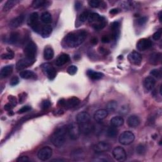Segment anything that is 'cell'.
Here are the masks:
<instances>
[{
	"label": "cell",
	"instance_id": "1",
	"mask_svg": "<svg viewBox=\"0 0 162 162\" xmlns=\"http://www.w3.org/2000/svg\"><path fill=\"white\" fill-rule=\"evenodd\" d=\"M87 37V33L84 30L75 33H71L65 37L64 43L69 48H75L84 41Z\"/></svg>",
	"mask_w": 162,
	"mask_h": 162
},
{
	"label": "cell",
	"instance_id": "2",
	"mask_svg": "<svg viewBox=\"0 0 162 162\" xmlns=\"http://www.w3.org/2000/svg\"><path fill=\"white\" fill-rule=\"evenodd\" d=\"M67 128L60 127L58 129L51 137V141L56 147L62 146L66 140Z\"/></svg>",
	"mask_w": 162,
	"mask_h": 162
},
{
	"label": "cell",
	"instance_id": "3",
	"mask_svg": "<svg viewBox=\"0 0 162 162\" xmlns=\"http://www.w3.org/2000/svg\"><path fill=\"white\" fill-rule=\"evenodd\" d=\"M89 22L96 30H101L106 25V20L104 17H101L98 14L93 13L89 14L88 18Z\"/></svg>",
	"mask_w": 162,
	"mask_h": 162
},
{
	"label": "cell",
	"instance_id": "4",
	"mask_svg": "<svg viewBox=\"0 0 162 162\" xmlns=\"http://www.w3.org/2000/svg\"><path fill=\"white\" fill-rule=\"evenodd\" d=\"M135 139L134 134L131 131H124L118 138V141L122 145H129L133 143Z\"/></svg>",
	"mask_w": 162,
	"mask_h": 162
},
{
	"label": "cell",
	"instance_id": "5",
	"mask_svg": "<svg viewBox=\"0 0 162 162\" xmlns=\"http://www.w3.org/2000/svg\"><path fill=\"white\" fill-rule=\"evenodd\" d=\"M67 133L70 139L72 140L77 139L80 135V130L78 123L70 124L67 127Z\"/></svg>",
	"mask_w": 162,
	"mask_h": 162
},
{
	"label": "cell",
	"instance_id": "6",
	"mask_svg": "<svg viewBox=\"0 0 162 162\" xmlns=\"http://www.w3.org/2000/svg\"><path fill=\"white\" fill-rule=\"evenodd\" d=\"M37 53V46L36 44L33 42L30 41L27 44L24 48V54L26 57L35 59V56Z\"/></svg>",
	"mask_w": 162,
	"mask_h": 162
},
{
	"label": "cell",
	"instance_id": "7",
	"mask_svg": "<svg viewBox=\"0 0 162 162\" xmlns=\"http://www.w3.org/2000/svg\"><path fill=\"white\" fill-rule=\"evenodd\" d=\"M53 154V150L49 146H45L40 149L37 153L38 158L41 161L48 160L52 157Z\"/></svg>",
	"mask_w": 162,
	"mask_h": 162
},
{
	"label": "cell",
	"instance_id": "8",
	"mask_svg": "<svg viewBox=\"0 0 162 162\" xmlns=\"http://www.w3.org/2000/svg\"><path fill=\"white\" fill-rule=\"evenodd\" d=\"M112 155L114 158L118 161H124L127 158L126 152L125 149L120 146H117L113 149Z\"/></svg>",
	"mask_w": 162,
	"mask_h": 162
},
{
	"label": "cell",
	"instance_id": "9",
	"mask_svg": "<svg viewBox=\"0 0 162 162\" xmlns=\"http://www.w3.org/2000/svg\"><path fill=\"white\" fill-rule=\"evenodd\" d=\"M41 68L49 80H53L55 78L56 72L55 68L52 65L48 63L44 64L41 65Z\"/></svg>",
	"mask_w": 162,
	"mask_h": 162
},
{
	"label": "cell",
	"instance_id": "10",
	"mask_svg": "<svg viewBox=\"0 0 162 162\" xmlns=\"http://www.w3.org/2000/svg\"><path fill=\"white\" fill-rule=\"evenodd\" d=\"M35 62V59H32L29 58H22L21 60H18V62L17 63L16 68L18 70H23L27 67H29V66L32 65Z\"/></svg>",
	"mask_w": 162,
	"mask_h": 162
},
{
	"label": "cell",
	"instance_id": "11",
	"mask_svg": "<svg viewBox=\"0 0 162 162\" xmlns=\"http://www.w3.org/2000/svg\"><path fill=\"white\" fill-rule=\"evenodd\" d=\"M111 149V145L105 141H100L93 146V150L98 153L107 152Z\"/></svg>",
	"mask_w": 162,
	"mask_h": 162
},
{
	"label": "cell",
	"instance_id": "12",
	"mask_svg": "<svg viewBox=\"0 0 162 162\" xmlns=\"http://www.w3.org/2000/svg\"><path fill=\"white\" fill-rule=\"evenodd\" d=\"M142 60H143V58H142L141 55L136 51L132 52L128 55V60L132 64L139 65L142 62Z\"/></svg>",
	"mask_w": 162,
	"mask_h": 162
},
{
	"label": "cell",
	"instance_id": "13",
	"mask_svg": "<svg viewBox=\"0 0 162 162\" xmlns=\"http://www.w3.org/2000/svg\"><path fill=\"white\" fill-rule=\"evenodd\" d=\"M151 46H152V43L149 39L143 38L140 39L137 42L136 47L139 51L144 52V51H146L149 48H150Z\"/></svg>",
	"mask_w": 162,
	"mask_h": 162
},
{
	"label": "cell",
	"instance_id": "14",
	"mask_svg": "<svg viewBox=\"0 0 162 162\" xmlns=\"http://www.w3.org/2000/svg\"><path fill=\"white\" fill-rule=\"evenodd\" d=\"M156 84V80L153 77H147L145 78L143 82V86L145 89L147 91H150L153 89Z\"/></svg>",
	"mask_w": 162,
	"mask_h": 162
},
{
	"label": "cell",
	"instance_id": "15",
	"mask_svg": "<svg viewBox=\"0 0 162 162\" xmlns=\"http://www.w3.org/2000/svg\"><path fill=\"white\" fill-rule=\"evenodd\" d=\"M79 125L80 133H82L83 134L85 135L89 134L94 130V126L91 124L89 122L81 124Z\"/></svg>",
	"mask_w": 162,
	"mask_h": 162
},
{
	"label": "cell",
	"instance_id": "16",
	"mask_svg": "<svg viewBox=\"0 0 162 162\" xmlns=\"http://www.w3.org/2000/svg\"><path fill=\"white\" fill-rule=\"evenodd\" d=\"M90 118L91 117L88 113L85 112V111H83V112H80L77 114L76 117L77 123H78L79 124H81L89 122H90Z\"/></svg>",
	"mask_w": 162,
	"mask_h": 162
},
{
	"label": "cell",
	"instance_id": "17",
	"mask_svg": "<svg viewBox=\"0 0 162 162\" xmlns=\"http://www.w3.org/2000/svg\"><path fill=\"white\" fill-rule=\"evenodd\" d=\"M25 19L24 15H19L14 18H13L11 21L10 22L9 25L12 28H17L22 25Z\"/></svg>",
	"mask_w": 162,
	"mask_h": 162
},
{
	"label": "cell",
	"instance_id": "18",
	"mask_svg": "<svg viewBox=\"0 0 162 162\" xmlns=\"http://www.w3.org/2000/svg\"><path fill=\"white\" fill-rule=\"evenodd\" d=\"M140 118L137 115H131L127 119V124L130 127L136 128L140 124Z\"/></svg>",
	"mask_w": 162,
	"mask_h": 162
},
{
	"label": "cell",
	"instance_id": "19",
	"mask_svg": "<svg viewBox=\"0 0 162 162\" xmlns=\"http://www.w3.org/2000/svg\"><path fill=\"white\" fill-rule=\"evenodd\" d=\"M108 115V111L106 110L101 109L96 111L94 115V118L95 120L98 122H100L106 118Z\"/></svg>",
	"mask_w": 162,
	"mask_h": 162
},
{
	"label": "cell",
	"instance_id": "20",
	"mask_svg": "<svg viewBox=\"0 0 162 162\" xmlns=\"http://www.w3.org/2000/svg\"><path fill=\"white\" fill-rule=\"evenodd\" d=\"M110 28L112 30V39L117 40L120 35V24L118 22H114L111 24Z\"/></svg>",
	"mask_w": 162,
	"mask_h": 162
},
{
	"label": "cell",
	"instance_id": "21",
	"mask_svg": "<svg viewBox=\"0 0 162 162\" xmlns=\"http://www.w3.org/2000/svg\"><path fill=\"white\" fill-rule=\"evenodd\" d=\"M70 60V57L67 54H62L60 55L55 61V64L58 67L63 66L68 62Z\"/></svg>",
	"mask_w": 162,
	"mask_h": 162
},
{
	"label": "cell",
	"instance_id": "22",
	"mask_svg": "<svg viewBox=\"0 0 162 162\" xmlns=\"http://www.w3.org/2000/svg\"><path fill=\"white\" fill-rule=\"evenodd\" d=\"M14 67L13 65H7L4 67H3L1 70V72H0V75L2 79L6 78L8 77L10 75H11L12 72H13Z\"/></svg>",
	"mask_w": 162,
	"mask_h": 162
},
{
	"label": "cell",
	"instance_id": "23",
	"mask_svg": "<svg viewBox=\"0 0 162 162\" xmlns=\"http://www.w3.org/2000/svg\"><path fill=\"white\" fill-rule=\"evenodd\" d=\"M124 123V119L122 117H114L110 120V124L111 126L118 127L122 125Z\"/></svg>",
	"mask_w": 162,
	"mask_h": 162
},
{
	"label": "cell",
	"instance_id": "24",
	"mask_svg": "<svg viewBox=\"0 0 162 162\" xmlns=\"http://www.w3.org/2000/svg\"><path fill=\"white\" fill-rule=\"evenodd\" d=\"M161 60V54L160 53H154L151 54L149 56V63L151 65L158 64Z\"/></svg>",
	"mask_w": 162,
	"mask_h": 162
},
{
	"label": "cell",
	"instance_id": "25",
	"mask_svg": "<svg viewBox=\"0 0 162 162\" xmlns=\"http://www.w3.org/2000/svg\"><path fill=\"white\" fill-rule=\"evenodd\" d=\"M80 103V99L76 97H72L65 101V106L68 108H73Z\"/></svg>",
	"mask_w": 162,
	"mask_h": 162
},
{
	"label": "cell",
	"instance_id": "26",
	"mask_svg": "<svg viewBox=\"0 0 162 162\" xmlns=\"http://www.w3.org/2000/svg\"><path fill=\"white\" fill-rule=\"evenodd\" d=\"M52 30H53V29H52V27L51 25H44L41 28V30H40V35L42 36L43 37H48L52 33Z\"/></svg>",
	"mask_w": 162,
	"mask_h": 162
},
{
	"label": "cell",
	"instance_id": "27",
	"mask_svg": "<svg viewBox=\"0 0 162 162\" xmlns=\"http://www.w3.org/2000/svg\"><path fill=\"white\" fill-rule=\"evenodd\" d=\"M39 15L37 12H34L30 15L28 19V24L32 27L38 24Z\"/></svg>",
	"mask_w": 162,
	"mask_h": 162
},
{
	"label": "cell",
	"instance_id": "28",
	"mask_svg": "<svg viewBox=\"0 0 162 162\" xmlns=\"http://www.w3.org/2000/svg\"><path fill=\"white\" fill-rule=\"evenodd\" d=\"M87 74L91 79L93 80H99L101 78H103L104 76V74L101 72H95L94 70H89L87 72Z\"/></svg>",
	"mask_w": 162,
	"mask_h": 162
},
{
	"label": "cell",
	"instance_id": "29",
	"mask_svg": "<svg viewBox=\"0 0 162 162\" xmlns=\"http://www.w3.org/2000/svg\"><path fill=\"white\" fill-rule=\"evenodd\" d=\"M20 77H22V79H30L36 78V75L34 72H33V71L24 70L20 73Z\"/></svg>",
	"mask_w": 162,
	"mask_h": 162
},
{
	"label": "cell",
	"instance_id": "30",
	"mask_svg": "<svg viewBox=\"0 0 162 162\" xmlns=\"http://www.w3.org/2000/svg\"><path fill=\"white\" fill-rule=\"evenodd\" d=\"M18 2L19 1H18V0H8V1H7L5 3L3 8V12H6L10 11V10H11L15 5H16Z\"/></svg>",
	"mask_w": 162,
	"mask_h": 162
},
{
	"label": "cell",
	"instance_id": "31",
	"mask_svg": "<svg viewBox=\"0 0 162 162\" xmlns=\"http://www.w3.org/2000/svg\"><path fill=\"white\" fill-rule=\"evenodd\" d=\"M54 57V51L52 48L46 47L44 51V58L46 60H52Z\"/></svg>",
	"mask_w": 162,
	"mask_h": 162
},
{
	"label": "cell",
	"instance_id": "32",
	"mask_svg": "<svg viewBox=\"0 0 162 162\" xmlns=\"http://www.w3.org/2000/svg\"><path fill=\"white\" fill-rule=\"evenodd\" d=\"M40 20L42 22L45 24H49L52 22V17L49 12H44L40 16Z\"/></svg>",
	"mask_w": 162,
	"mask_h": 162
},
{
	"label": "cell",
	"instance_id": "33",
	"mask_svg": "<svg viewBox=\"0 0 162 162\" xmlns=\"http://www.w3.org/2000/svg\"><path fill=\"white\" fill-rule=\"evenodd\" d=\"M106 110L108 111H111V112H113L115 111L118 106V103L117 101H110L109 102L106 104Z\"/></svg>",
	"mask_w": 162,
	"mask_h": 162
},
{
	"label": "cell",
	"instance_id": "34",
	"mask_svg": "<svg viewBox=\"0 0 162 162\" xmlns=\"http://www.w3.org/2000/svg\"><path fill=\"white\" fill-rule=\"evenodd\" d=\"M118 134V130L115 127H110L106 130V135L109 137H115Z\"/></svg>",
	"mask_w": 162,
	"mask_h": 162
},
{
	"label": "cell",
	"instance_id": "35",
	"mask_svg": "<svg viewBox=\"0 0 162 162\" xmlns=\"http://www.w3.org/2000/svg\"><path fill=\"white\" fill-rule=\"evenodd\" d=\"M19 39V34L18 33L14 32L11 33L9 37V43L10 44L16 43Z\"/></svg>",
	"mask_w": 162,
	"mask_h": 162
},
{
	"label": "cell",
	"instance_id": "36",
	"mask_svg": "<svg viewBox=\"0 0 162 162\" xmlns=\"http://www.w3.org/2000/svg\"><path fill=\"white\" fill-rule=\"evenodd\" d=\"M47 2L43 1V0H34L32 3V6L34 8H39L40 7H42L46 5Z\"/></svg>",
	"mask_w": 162,
	"mask_h": 162
},
{
	"label": "cell",
	"instance_id": "37",
	"mask_svg": "<svg viewBox=\"0 0 162 162\" xmlns=\"http://www.w3.org/2000/svg\"><path fill=\"white\" fill-rule=\"evenodd\" d=\"M146 151V148L144 145H142V144L139 145L136 148V152L138 155H143L145 154Z\"/></svg>",
	"mask_w": 162,
	"mask_h": 162
},
{
	"label": "cell",
	"instance_id": "38",
	"mask_svg": "<svg viewBox=\"0 0 162 162\" xmlns=\"http://www.w3.org/2000/svg\"><path fill=\"white\" fill-rule=\"evenodd\" d=\"M14 57V53L11 49H8V52L6 53L3 54L2 55V58L4 60H12Z\"/></svg>",
	"mask_w": 162,
	"mask_h": 162
},
{
	"label": "cell",
	"instance_id": "39",
	"mask_svg": "<svg viewBox=\"0 0 162 162\" xmlns=\"http://www.w3.org/2000/svg\"><path fill=\"white\" fill-rule=\"evenodd\" d=\"M89 16V14L88 12L85 11L83 12L82 14H81L79 17V20L80 22H85L86 20L88 19Z\"/></svg>",
	"mask_w": 162,
	"mask_h": 162
},
{
	"label": "cell",
	"instance_id": "40",
	"mask_svg": "<svg viewBox=\"0 0 162 162\" xmlns=\"http://www.w3.org/2000/svg\"><path fill=\"white\" fill-rule=\"evenodd\" d=\"M77 67L75 65H71L70 66L68 69H67V72L68 73V74L71 75H75L77 72Z\"/></svg>",
	"mask_w": 162,
	"mask_h": 162
},
{
	"label": "cell",
	"instance_id": "41",
	"mask_svg": "<svg viewBox=\"0 0 162 162\" xmlns=\"http://www.w3.org/2000/svg\"><path fill=\"white\" fill-rule=\"evenodd\" d=\"M89 5L92 7V8H98L100 6L101 2L98 1V0H91V1H89Z\"/></svg>",
	"mask_w": 162,
	"mask_h": 162
},
{
	"label": "cell",
	"instance_id": "42",
	"mask_svg": "<svg viewBox=\"0 0 162 162\" xmlns=\"http://www.w3.org/2000/svg\"><path fill=\"white\" fill-rule=\"evenodd\" d=\"M150 74L156 78H160L161 77V72L158 69L152 70L150 72Z\"/></svg>",
	"mask_w": 162,
	"mask_h": 162
},
{
	"label": "cell",
	"instance_id": "43",
	"mask_svg": "<svg viewBox=\"0 0 162 162\" xmlns=\"http://www.w3.org/2000/svg\"><path fill=\"white\" fill-rule=\"evenodd\" d=\"M147 22V18L146 17H141L139 18H138L137 20V24L139 25H145Z\"/></svg>",
	"mask_w": 162,
	"mask_h": 162
},
{
	"label": "cell",
	"instance_id": "44",
	"mask_svg": "<svg viewBox=\"0 0 162 162\" xmlns=\"http://www.w3.org/2000/svg\"><path fill=\"white\" fill-rule=\"evenodd\" d=\"M18 83H19V79L18 77H16V76L12 77L11 80H10V84L12 86H15L17 85Z\"/></svg>",
	"mask_w": 162,
	"mask_h": 162
},
{
	"label": "cell",
	"instance_id": "45",
	"mask_svg": "<svg viewBox=\"0 0 162 162\" xmlns=\"http://www.w3.org/2000/svg\"><path fill=\"white\" fill-rule=\"evenodd\" d=\"M51 105L52 104H51V102L49 100H44L42 102L41 107L43 110H46L51 106Z\"/></svg>",
	"mask_w": 162,
	"mask_h": 162
},
{
	"label": "cell",
	"instance_id": "46",
	"mask_svg": "<svg viewBox=\"0 0 162 162\" xmlns=\"http://www.w3.org/2000/svg\"><path fill=\"white\" fill-rule=\"evenodd\" d=\"M161 34H162L161 29H159L158 30H157V31L153 36V39L155 40H159L161 38Z\"/></svg>",
	"mask_w": 162,
	"mask_h": 162
},
{
	"label": "cell",
	"instance_id": "47",
	"mask_svg": "<svg viewBox=\"0 0 162 162\" xmlns=\"http://www.w3.org/2000/svg\"><path fill=\"white\" fill-rule=\"evenodd\" d=\"M30 110H31V107L29 106H23L22 108H20L18 113V114H24V113H25V112H27V111H30Z\"/></svg>",
	"mask_w": 162,
	"mask_h": 162
},
{
	"label": "cell",
	"instance_id": "48",
	"mask_svg": "<svg viewBox=\"0 0 162 162\" xmlns=\"http://www.w3.org/2000/svg\"><path fill=\"white\" fill-rule=\"evenodd\" d=\"M8 100L10 101V103H11L14 106H15L17 103V100L16 98L14 96L10 95L8 96Z\"/></svg>",
	"mask_w": 162,
	"mask_h": 162
},
{
	"label": "cell",
	"instance_id": "49",
	"mask_svg": "<svg viewBox=\"0 0 162 162\" xmlns=\"http://www.w3.org/2000/svg\"><path fill=\"white\" fill-rule=\"evenodd\" d=\"M129 108L128 107V106H126V105H124V106H122L119 111H120V113L122 114H127L129 112Z\"/></svg>",
	"mask_w": 162,
	"mask_h": 162
},
{
	"label": "cell",
	"instance_id": "50",
	"mask_svg": "<svg viewBox=\"0 0 162 162\" xmlns=\"http://www.w3.org/2000/svg\"><path fill=\"white\" fill-rule=\"evenodd\" d=\"M18 162H26V161H29V159L27 156H20L19 157L17 160Z\"/></svg>",
	"mask_w": 162,
	"mask_h": 162
},
{
	"label": "cell",
	"instance_id": "51",
	"mask_svg": "<svg viewBox=\"0 0 162 162\" xmlns=\"http://www.w3.org/2000/svg\"><path fill=\"white\" fill-rule=\"evenodd\" d=\"M101 41L103 43H108L110 41V39L108 36H104L103 37L101 38Z\"/></svg>",
	"mask_w": 162,
	"mask_h": 162
},
{
	"label": "cell",
	"instance_id": "52",
	"mask_svg": "<svg viewBox=\"0 0 162 162\" xmlns=\"http://www.w3.org/2000/svg\"><path fill=\"white\" fill-rule=\"evenodd\" d=\"M4 108H5V110H8V111H10V110H12V108H14V106L11 103H7L6 105H5Z\"/></svg>",
	"mask_w": 162,
	"mask_h": 162
},
{
	"label": "cell",
	"instance_id": "53",
	"mask_svg": "<svg viewBox=\"0 0 162 162\" xmlns=\"http://www.w3.org/2000/svg\"><path fill=\"white\" fill-rule=\"evenodd\" d=\"M118 10L117 9V8H114L112 10H111L110 11V14H111V15H115L117 14L118 13Z\"/></svg>",
	"mask_w": 162,
	"mask_h": 162
},
{
	"label": "cell",
	"instance_id": "54",
	"mask_svg": "<svg viewBox=\"0 0 162 162\" xmlns=\"http://www.w3.org/2000/svg\"><path fill=\"white\" fill-rule=\"evenodd\" d=\"M81 6H82V3H81L80 2H77L75 3V9H76L77 10H79L81 8Z\"/></svg>",
	"mask_w": 162,
	"mask_h": 162
},
{
	"label": "cell",
	"instance_id": "55",
	"mask_svg": "<svg viewBox=\"0 0 162 162\" xmlns=\"http://www.w3.org/2000/svg\"><path fill=\"white\" fill-rule=\"evenodd\" d=\"M91 44H94V45L98 43V39L96 38V37L93 38L91 40Z\"/></svg>",
	"mask_w": 162,
	"mask_h": 162
},
{
	"label": "cell",
	"instance_id": "56",
	"mask_svg": "<svg viewBox=\"0 0 162 162\" xmlns=\"http://www.w3.org/2000/svg\"><path fill=\"white\" fill-rule=\"evenodd\" d=\"M158 16H159V19H160V22H161V12H160L159 13V15H158Z\"/></svg>",
	"mask_w": 162,
	"mask_h": 162
},
{
	"label": "cell",
	"instance_id": "57",
	"mask_svg": "<svg viewBox=\"0 0 162 162\" xmlns=\"http://www.w3.org/2000/svg\"><path fill=\"white\" fill-rule=\"evenodd\" d=\"M64 161V160H62V159H55V160H52V161Z\"/></svg>",
	"mask_w": 162,
	"mask_h": 162
}]
</instances>
